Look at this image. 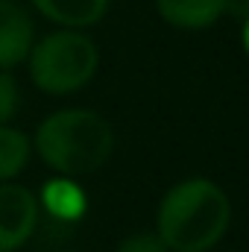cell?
I'll use <instances>...</instances> for the list:
<instances>
[{
	"label": "cell",
	"mask_w": 249,
	"mask_h": 252,
	"mask_svg": "<svg viewBox=\"0 0 249 252\" xmlns=\"http://www.w3.org/2000/svg\"><path fill=\"white\" fill-rule=\"evenodd\" d=\"M232 226L229 193L214 179L190 176L161 196L156 211V235L170 252L214 250Z\"/></svg>",
	"instance_id": "obj_1"
},
{
	"label": "cell",
	"mask_w": 249,
	"mask_h": 252,
	"mask_svg": "<svg viewBox=\"0 0 249 252\" xmlns=\"http://www.w3.org/2000/svg\"><path fill=\"white\" fill-rule=\"evenodd\" d=\"M32 153L56 176L79 179L106 167L115 153V129L94 109H59L38 124L32 135Z\"/></svg>",
	"instance_id": "obj_2"
},
{
	"label": "cell",
	"mask_w": 249,
	"mask_h": 252,
	"mask_svg": "<svg viewBox=\"0 0 249 252\" xmlns=\"http://www.w3.org/2000/svg\"><path fill=\"white\" fill-rule=\"evenodd\" d=\"M27 70L32 85L47 97H70L82 91L100 67V47L85 30H64L56 27L53 32L35 38Z\"/></svg>",
	"instance_id": "obj_3"
},
{
	"label": "cell",
	"mask_w": 249,
	"mask_h": 252,
	"mask_svg": "<svg viewBox=\"0 0 249 252\" xmlns=\"http://www.w3.org/2000/svg\"><path fill=\"white\" fill-rule=\"evenodd\" d=\"M41 220L38 196L21 182H0V252L24 250Z\"/></svg>",
	"instance_id": "obj_4"
},
{
	"label": "cell",
	"mask_w": 249,
	"mask_h": 252,
	"mask_svg": "<svg viewBox=\"0 0 249 252\" xmlns=\"http://www.w3.org/2000/svg\"><path fill=\"white\" fill-rule=\"evenodd\" d=\"M35 44V21L18 0H0V70L27 62Z\"/></svg>",
	"instance_id": "obj_5"
},
{
	"label": "cell",
	"mask_w": 249,
	"mask_h": 252,
	"mask_svg": "<svg viewBox=\"0 0 249 252\" xmlns=\"http://www.w3.org/2000/svg\"><path fill=\"white\" fill-rule=\"evenodd\" d=\"M156 12L173 30L199 32L229 12V0H156Z\"/></svg>",
	"instance_id": "obj_6"
},
{
	"label": "cell",
	"mask_w": 249,
	"mask_h": 252,
	"mask_svg": "<svg viewBox=\"0 0 249 252\" xmlns=\"http://www.w3.org/2000/svg\"><path fill=\"white\" fill-rule=\"evenodd\" d=\"M30 6L50 24L64 30H88L97 27L112 0H30Z\"/></svg>",
	"instance_id": "obj_7"
},
{
	"label": "cell",
	"mask_w": 249,
	"mask_h": 252,
	"mask_svg": "<svg viewBox=\"0 0 249 252\" xmlns=\"http://www.w3.org/2000/svg\"><path fill=\"white\" fill-rule=\"evenodd\" d=\"M35 196H38V208L47 211L59 223H76V220H82L85 208H88L85 190L79 188V182L70 179V176H53V179H47Z\"/></svg>",
	"instance_id": "obj_8"
},
{
	"label": "cell",
	"mask_w": 249,
	"mask_h": 252,
	"mask_svg": "<svg viewBox=\"0 0 249 252\" xmlns=\"http://www.w3.org/2000/svg\"><path fill=\"white\" fill-rule=\"evenodd\" d=\"M30 158H32V138L12 124L0 126V182L18 179L27 170Z\"/></svg>",
	"instance_id": "obj_9"
},
{
	"label": "cell",
	"mask_w": 249,
	"mask_h": 252,
	"mask_svg": "<svg viewBox=\"0 0 249 252\" xmlns=\"http://www.w3.org/2000/svg\"><path fill=\"white\" fill-rule=\"evenodd\" d=\"M21 109V85L12 70H0V126L12 124Z\"/></svg>",
	"instance_id": "obj_10"
},
{
	"label": "cell",
	"mask_w": 249,
	"mask_h": 252,
	"mask_svg": "<svg viewBox=\"0 0 249 252\" xmlns=\"http://www.w3.org/2000/svg\"><path fill=\"white\" fill-rule=\"evenodd\" d=\"M115 252H170L156 232H132L115 247Z\"/></svg>",
	"instance_id": "obj_11"
},
{
	"label": "cell",
	"mask_w": 249,
	"mask_h": 252,
	"mask_svg": "<svg viewBox=\"0 0 249 252\" xmlns=\"http://www.w3.org/2000/svg\"><path fill=\"white\" fill-rule=\"evenodd\" d=\"M244 50L249 53V15L244 18Z\"/></svg>",
	"instance_id": "obj_12"
}]
</instances>
